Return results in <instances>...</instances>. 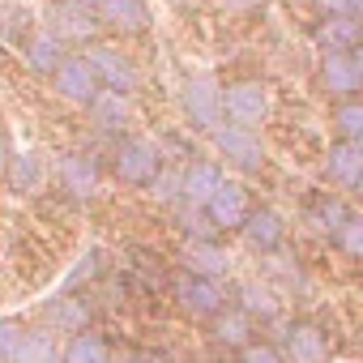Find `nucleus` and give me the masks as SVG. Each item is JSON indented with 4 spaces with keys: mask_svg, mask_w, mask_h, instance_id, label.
<instances>
[{
    "mask_svg": "<svg viewBox=\"0 0 363 363\" xmlns=\"http://www.w3.org/2000/svg\"><path fill=\"white\" fill-rule=\"evenodd\" d=\"M162 167H167V154L150 137H120V145L111 154V171L128 189H150Z\"/></svg>",
    "mask_w": 363,
    "mask_h": 363,
    "instance_id": "1",
    "label": "nucleus"
},
{
    "mask_svg": "<svg viewBox=\"0 0 363 363\" xmlns=\"http://www.w3.org/2000/svg\"><path fill=\"white\" fill-rule=\"evenodd\" d=\"M82 60H86L90 73L99 77V90H111V94H124V99H128V94L141 86V73H137L133 56H124V52L111 48V43H86Z\"/></svg>",
    "mask_w": 363,
    "mask_h": 363,
    "instance_id": "2",
    "label": "nucleus"
},
{
    "mask_svg": "<svg viewBox=\"0 0 363 363\" xmlns=\"http://www.w3.org/2000/svg\"><path fill=\"white\" fill-rule=\"evenodd\" d=\"M171 295H175L179 312L193 316V320H210L214 312L227 308V291L218 286V278H197V274H184V269L171 278Z\"/></svg>",
    "mask_w": 363,
    "mask_h": 363,
    "instance_id": "3",
    "label": "nucleus"
},
{
    "mask_svg": "<svg viewBox=\"0 0 363 363\" xmlns=\"http://www.w3.org/2000/svg\"><path fill=\"white\" fill-rule=\"evenodd\" d=\"M252 206H257V201H252L248 184H240V179H227V175H223V179H218V189L206 197L201 214H206V218L214 223V231L223 235V231H240Z\"/></svg>",
    "mask_w": 363,
    "mask_h": 363,
    "instance_id": "4",
    "label": "nucleus"
},
{
    "mask_svg": "<svg viewBox=\"0 0 363 363\" xmlns=\"http://www.w3.org/2000/svg\"><path fill=\"white\" fill-rule=\"evenodd\" d=\"M184 116L189 128L210 133L214 124H223V82L214 73H193L184 82Z\"/></svg>",
    "mask_w": 363,
    "mask_h": 363,
    "instance_id": "5",
    "label": "nucleus"
},
{
    "mask_svg": "<svg viewBox=\"0 0 363 363\" xmlns=\"http://www.w3.org/2000/svg\"><path fill=\"white\" fill-rule=\"evenodd\" d=\"M210 133H214V145H218V154H223V158H227L235 171H244V175H261V171H265V145H261L257 128H240V124H214Z\"/></svg>",
    "mask_w": 363,
    "mask_h": 363,
    "instance_id": "6",
    "label": "nucleus"
},
{
    "mask_svg": "<svg viewBox=\"0 0 363 363\" xmlns=\"http://www.w3.org/2000/svg\"><path fill=\"white\" fill-rule=\"evenodd\" d=\"M278 350L286 363H333V337L316 320H286Z\"/></svg>",
    "mask_w": 363,
    "mask_h": 363,
    "instance_id": "7",
    "label": "nucleus"
},
{
    "mask_svg": "<svg viewBox=\"0 0 363 363\" xmlns=\"http://www.w3.org/2000/svg\"><path fill=\"white\" fill-rule=\"evenodd\" d=\"M316 82H320V90H325L333 103H337V99H359V86H363L359 48H354V52H320Z\"/></svg>",
    "mask_w": 363,
    "mask_h": 363,
    "instance_id": "8",
    "label": "nucleus"
},
{
    "mask_svg": "<svg viewBox=\"0 0 363 363\" xmlns=\"http://www.w3.org/2000/svg\"><path fill=\"white\" fill-rule=\"evenodd\" d=\"M223 120L240 128H257L269 120V90L265 82H231L223 90Z\"/></svg>",
    "mask_w": 363,
    "mask_h": 363,
    "instance_id": "9",
    "label": "nucleus"
},
{
    "mask_svg": "<svg viewBox=\"0 0 363 363\" xmlns=\"http://www.w3.org/2000/svg\"><path fill=\"white\" fill-rule=\"evenodd\" d=\"M240 235H244V244H248L257 257H274V252L286 248V223H282V214L269 210V206H252L248 218H244V227H240Z\"/></svg>",
    "mask_w": 363,
    "mask_h": 363,
    "instance_id": "10",
    "label": "nucleus"
},
{
    "mask_svg": "<svg viewBox=\"0 0 363 363\" xmlns=\"http://www.w3.org/2000/svg\"><path fill=\"white\" fill-rule=\"evenodd\" d=\"M48 30L69 48V43H94V35H99L103 26H99L94 9L77 5V0H56V5H52V26H48Z\"/></svg>",
    "mask_w": 363,
    "mask_h": 363,
    "instance_id": "11",
    "label": "nucleus"
},
{
    "mask_svg": "<svg viewBox=\"0 0 363 363\" xmlns=\"http://www.w3.org/2000/svg\"><path fill=\"white\" fill-rule=\"evenodd\" d=\"M94 18H99V26H103V30L124 35V39L145 35V30H150V22H154V13H150L145 0H103V5L94 9Z\"/></svg>",
    "mask_w": 363,
    "mask_h": 363,
    "instance_id": "12",
    "label": "nucleus"
},
{
    "mask_svg": "<svg viewBox=\"0 0 363 363\" xmlns=\"http://www.w3.org/2000/svg\"><path fill=\"white\" fill-rule=\"evenodd\" d=\"M56 179L73 201H86V197L99 193V158L86 154V150H69L56 167Z\"/></svg>",
    "mask_w": 363,
    "mask_h": 363,
    "instance_id": "13",
    "label": "nucleus"
},
{
    "mask_svg": "<svg viewBox=\"0 0 363 363\" xmlns=\"http://www.w3.org/2000/svg\"><path fill=\"white\" fill-rule=\"evenodd\" d=\"M325 175L342 193H359L363 184V141H333L325 154Z\"/></svg>",
    "mask_w": 363,
    "mask_h": 363,
    "instance_id": "14",
    "label": "nucleus"
},
{
    "mask_svg": "<svg viewBox=\"0 0 363 363\" xmlns=\"http://www.w3.org/2000/svg\"><path fill=\"white\" fill-rule=\"evenodd\" d=\"M52 86H56L60 99H69L77 107H90V99L99 94V77L90 73V65L82 56H65L56 65V73H52Z\"/></svg>",
    "mask_w": 363,
    "mask_h": 363,
    "instance_id": "15",
    "label": "nucleus"
},
{
    "mask_svg": "<svg viewBox=\"0 0 363 363\" xmlns=\"http://www.w3.org/2000/svg\"><path fill=\"white\" fill-rule=\"evenodd\" d=\"M179 269L197 274V278H223L231 269V257L223 252L218 240H184V248H179Z\"/></svg>",
    "mask_w": 363,
    "mask_h": 363,
    "instance_id": "16",
    "label": "nucleus"
},
{
    "mask_svg": "<svg viewBox=\"0 0 363 363\" xmlns=\"http://www.w3.org/2000/svg\"><path fill=\"white\" fill-rule=\"evenodd\" d=\"M218 179H223V167H218V162L193 158V162H184V171H179V189H175V197L184 201V206H193V210H201L206 197L218 189Z\"/></svg>",
    "mask_w": 363,
    "mask_h": 363,
    "instance_id": "17",
    "label": "nucleus"
},
{
    "mask_svg": "<svg viewBox=\"0 0 363 363\" xmlns=\"http://www.w3.org/2000/svg\"><path fill=\"white\" fill-rule=\"evenodd\" d=\"M235 308L257 325H278L282 320V295L269 286V282H244V286H235Z\"/></svg>",
    "mask_w": 363,
    "mask_h": 363,
    "instance_id": "18",
    "label": "nucleus"
},
{
    "mask_svg": "<svg viewBox=\"0 0 363 363\" xmlns=\"http://www.w3.org/2000/svg\"><path fill=\"white\" fill-rule=\"evenodd\" d=\"M363 39V22L359 18H342V13H329L312 26V43L320 52H354Z\"/></svg>",
    "mask_w": 363,
    "mask_h": 363,
    "instance_id": "19",
    "label": "nucleus"
},
{
    "mask_svg": "<svg viewBox=\"0 0 363 363\" xmlns=\"http://www.w3.org/2000/svg\"><path fill=\"white\" fill-rule=\"evenodd\" d=\"M350 214V201L342 193H308L303 197V223L320 235H333Z\"/></svg>",
    "mask_w": 363,
    "mask_h": 363,
    "instance_id": "20",
    "label": "nucleus"
},
{
    "mask_svg": "<svg viewBox=\"0 0 363 363\" xmlns=\"http://www.w3.org/2000/svg\"><path fill=\"white\" fill-rule=\"evenodd\" d=\"M210 342H214L218 350L240 354V350L252 342V320H248L240 308H223V312L210 316Z\"/></svg>",
    "mask_w": 363,
    "mask_h": 363,
    "instance_id": "21",
    "label": "nucleus"
},
{
    "mask_svg": "<svg viewBox=\"0 0 363 363\" xmlns=\"http://www.w3.org/2000/svg\"><path fill=\"white\" fill-rule=\"evenodd\" d=\"M48 325L56 333H82V329H94V312L82 295H56L48 308H43Z\"/></svg>",
    "mask_w": 363,
    "mask_h": 363,
    "instance_id": "22",
    "label": "nucleus"
},
{
    "mask_svg": "<svg viewBox=\"0 0 363 363\" xmlns=\"http://www.w3.org/2000/svg\"><path fill=\"white\" fill-rule=\"evenodd\" d=\"M22 56H26V69H30V73L52 77V73H56V65H60L69 52H65V43H60L52 30H30V35H26V52H22Z\"/></svg>",
    "mask_w": 363,
    "mask_h": 363,
    "instance_id": "23",
    "label": "nucleus"
},
{
    "mask_svg": "<svg viewBox=\"0 0 363 363\" xmlns=\"http://www.w3.org/2000/svg\"><path fill=\"white\" fill-rule=\"evenodd\" d=\"M111 342L99 333V329H82V333H69V342L60 346V363H111Z\"/></svg>",
    "mask_w": 363,
    "mask_h": 363,
    "instance_id": "24",
    "label": "nucleus"
},
{
    "mask_svg": "<svg viewBox=\"0 0 363 363\" xmlns=\"http://www.w3.org/2000/svg\"><path fill=\"white\" fill-rule=\"evenodd\" d=\"M86 111H90V120H94L99 133H124V128H128V99H124V94L99 90Z\"/></svg>",
    "mask_w": 363,
    "mask_h": 363,
    "instance_id": "25",
    "label": "nucleus"
},
{
    "mask_svg": "<svg viewBox=\"0 0 363 363\" xmlns=\"http://www.w3.org/2000/svg\"><path fill=\"white\" fill-rule=\"evenodd\" d=\"M43 175H48V167H43V158L35 154V150H13V158H9V167H5V184L13 189V193H35L39 184H43Z\"/></svg>",
    "mask_w": 363,
    "mask_h": 363,
    "instance_id": "26",
    "label": "nucleus"
},
{
    "mask_svg": "<svg viewBox=\"0 0 363 363\" xmlns=\"http://www.w3.org/2000/svg\"><path fill=\"white\" fill-rule=\"evenodd\" d=\"M329 124H333L337 141H363V103L359 99H337Z\"/></svg>",
    "mask_w": 363,
    "mask_h": 363,
    "instance_id": "27",
    "label": "nucleus"
},
{
    "mask_svg": "<svg viewBox=\"0 0 363 363\" xmlns=\"http://www.w3.org/2000/svg\"><path fill=\"white\" fill-rule=\"evenodd\" d=\"M13 363H60V342L48 329H26L22 350H18Z\"/></svg>",
    "mask_w": 363,
    "mask_h": 363,
    "instance_id": "28",
    "label": "nucleus"
},
{
    "mask_svg": "<svg viewBox=\"0 0 363 363\" xmlns=\"http://www.w3.org/2000/svg\"><path fill=\"white\" fill-rule=\"evenodd\" d=\"M329 244H333L346 261H359V257H363V218L350 210V214H346V223L329 235Z\"/></svg>",
    "mask_w": 363,
    "mask_h": 363,
    "instance_id": "29",
    "label": "nucleus"
},
{
    "mask_svg": "<svg viewBox=\"0 0 363 363\" xmlns=\"http://www.w3.org/2000/svg\"><path fill=\"white\" fill-rule=\"evenodd\" d=\"M22 337H26V325H22V320L0 316V363H13V359H18Z\"/></svg>",
    "mask_w": 363,
    "mask_h": 363,
    "instance_id": "30",
    "label": "nucleus"
},
{
    "mask_svg": "<svg viewBox=\"0 0 363 363\" xmlns=\"http://www.w3.org/2000/svg\"><path fill=\"white\" fill-rule=\"evenodd\" d=\"M235 359H240V363H286V359H282V350H278L274 342H257V337H252Z\"/></svg>",
    "mask_w": 363,
    "mask_h": 363,
    "instance_id": "31",
    "label": "nucleus"
},
{
    "mask_svg": "<svg viewBox=\"0 0 363 363\" xmlns=\"http://www.w3.org/2000/svg\"><path fill=\"white\" fill-rule=\"evenodd\" d=\"M316 13L329 18V13H342V18H363V0H312Z\"/></svg>",
    "mask_w": 363,
    "mask_h": 363,
    "instance_id": "32",
    "label": "nucleus"
},
{
    "mask_svg": "<svg viewBox=\"0 0 363 363\" xmlns=\"http://www.w3.org/2000/svg\"><path fill=\"white\" fill-rule=\"evenodd\" d=\"M223 5H227L231 13H261L269 0H223Z\"/></svg>",
    "mask_w": 363,
    "mask_h": 363,
    "instance_id": "33",
    "label": "nucleus"
},
{
    "mask_svg": "<svg viewBox=\"0 0 363 363\" xmlns=\"http://www.w3.org/2000/svg\"><path fill=\"white\" fill-rule=\"evenodd\" d=\"M137 363H175V359L162 350H137Z\"/></svg>",
    "mask_w": 363,
    "mask_h": 363,
    "instance_id": "34",
    "label": "nucleus"
},
{
    "mask_svg": "<svg viewBox=\"0 0 363 363\" xmlns=\"http://www.w3.org/2000/svg\"><path fill=\"white\" fill-rule=\"evenodd\" d=\"M9 158H13V145H9V137H0V179H5V167H9Z\"/></svg>",
    "mask_w": 363,
    "mask_h": 363,
    "instance_id": "35",
    "label": "nucleus"
},
{
    "mask_svg": "<svg viewBox=\"0 0 363 363\" xmlns=\"http://www.w3.org/2000/svg\"><path fill=\"white\" fill-rule=\"evenodd\" d=\"M111 363H137V350H128L124 359H116V354H111Z\"/></svg>",
    "mask_w": 363,
    "mask_h": 363,
    "instance_id": "36",
    "label": "nucleus"
},
{
    "mask_svg": "<svg viewBox=\"0 0 363 363\" xmlns=\"http://www.w3.org/2000/svg\"><path fill=\"white\" fill-rule=\"evenodd\" d=\"M77 5H86V9H99V5H103V0H77Z\"/></svg>",
    "mask_w": 363,
    "mask_h": 363,
    "instance_id": "37",
    "label": "nucleus"
},
{
    "mask_svg": "<svg viewBox=\"0 0 363 363\" xmlns=\"http://www.w3.org/2000/svg\"><path fill=\"white\" fill-rule=\"evenodd\" d=\"M223 363H240V359H223Z\"/></svg>",
    "mask_w": 363,
    "mask_h": 363,
    "instance_id": "38",
    "label": "nucleus"
}]
</instances>
